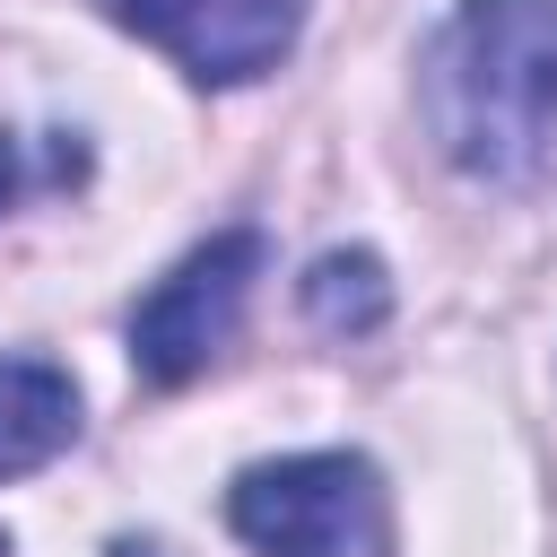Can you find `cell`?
<instances>
[{"mask_svg":"<svg viewBox=\"0 0 557 557\" xmlns=\"http://www.w3.org/2000/svg\"><path fill=\"white\" fill-rule=\"evenodd\" d=\"M104 9L200 87H252L305 35V0H104Z\"/></svg>","mask_w":557,"mask_h":557,"instance_id":"obj_4","label":"cell"},{"mask_svg":"<svg viewBox=\"0 0 557 557\" xmlns=\"http://www.w3.org/2000/svg\"><path fill=\"white\" fill-rule=\"evenodd\" d=\"M296 296H305V322L331 331V339H366V331H383V313H392V278H383V261H374L366 244L322 252V261L296 278Z\"/></svg>","mask_w":557,"mask_h":557,"instance_id":"obj_6","label":"cell"},{"mask_svg":"<svg viewBox=\"0 0 557 557\" xmlns=\"http://www.w3.org/2000/svg\"><path fill=\"white\" fill-rule=\"evenodd\" d=\"M418 113L453 174L540 183L557 157V0H453L418 52Z\"/></svg>","mask_w":557,"mask_h":557,"instance_id":"obj_1","label":"cell"},{"mask_svg":"<svg viewBox=\"0 0 557 557\" xmlns=\"http://www.w3.org/2000/svg\"><path fill=\"white\" fill-rule=\"evenodd\" d=\"M226 531L252 557H374L383 548V479L366 453L252 461L226 487Z\"/></svg>","mask_w":557,"mask_h":557,"instance_id":"obj_2","label":"cell"},{"mask_svg":"<svg viewBox=\"0 0 557 557\" xmlns=\"http://www.w3.org/2000/svg\"><path fill=\"white\" fill-rule=\"evenodd\" d=\"M0 557H9V531H0Z\"/></svg>","mask_w":557,"mask_h":557,"instance_id":"obj_9","label":"cell"},{"mask_svg":"<svg viewBox=\"0 0 557 557\" xmlns=\"http://www.w3.org/2000/svg\"><path fill=\"white\" fill-rule=\"evenodd\" d=\"M78 435V383L44 357H0V487L61 461Z\"/></svg>","mask_w":557,"mask_h":557,"instance_id":"obj_5","label":"cell"},{"mask_svg":"<svg viewBox=\"0 0 557 557\" xmlns=\"http://www.w3.org/2000/svg\"><path fill=\"white\" fill-rule=\"evenodd\" d=\"M261 235L252 226H226L209 244H191L139 305H131V366L148 383H191L244 322V296L261 278Z\"/></svg>","mask_w":557,"mask_h":557,"instance_id":"obj_3","label":"cell"},{"mask_svg":"<svg viewBox=\"0 0 557 557\" xmlns=\"http://www.w3.org/2000/svg\"><path fill=\"white\" fill-rule=\"evenodd\" d=\"M113 557H157V548H113Z\"/></svg>","mask_w":557,"mask_h":557,"instance_id":"obj_8","label":"cell"},{"mask_svg":"<svg viewBox=\"0 0 557 557\" xmlns=\"http://www.w3.org/2000/svg\"><path fill=\"white\" fill-rule=\"evenodd\" d=\"M78 165H87L78 148H70V157H52V165H26V139H17V131H0V218H9L35 183H70Z\"/></svg>","mask_w":557,"mask_h":557,"instance_id":"obj_7","label":"cell"}]
</instances>
